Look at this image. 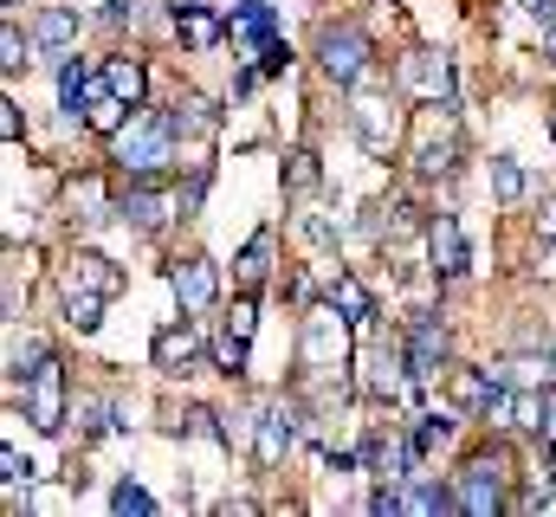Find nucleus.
Returning <instances> with one entry per match:
<instances>
[{
	"instance_id": "1",
	"label": "nucleus",
	"mask_w": 556,
	"mask_h": 517,
	"mask_svg": "<svg viewBox=\"0 0 556 517\" xmlns=\"http://www.w3.org/2000/svg\"><path fill=\"white\" fill-rule=\"evenodd\" d=\"M175 142H181V136L168 129V111L155 117V111H142L137 104V117L111 136V162H117L130 181H142V175H162V168L175 162Z\"/></svg>"
},
{
	"instance_id": "2",
	"label": "nucleus",
	"mask_w": 556,
	"mask_h": 517,
	"mask_svg": "<svg viewBox=\"0 0 556 517\" xmlns=\"http://www.w3.org/2000/svg\"><path fill=\"white\" fill-rule=\"evenodd\" d=\"M350 363V317L337 304H317L304 317V343H298V369L304 376H343Z\"/></svg>"
},
{
	"instance_id": "3",
	"label": "nucleus",
	"mask_w": 556,
	"mask_h": 517,
	"mask_svg": "<svg viewBox=\"0 0 556 517\" xmlns=\"http://www.w3.org/2000/svg\"><path fill=\"white\" fill-rule=\"evenodd\" d=\"M369 59H376V46H369V33L363 26H350V20H337V26H324L317 33V65H324V78L330 85H363V72H369Z\"/></svg>"
},
{
	"instance_id": "4",
	"label": "nucleus",
	"mask_w": 556,
	"mask_h": 517,
	"mask_svg": "<svg viewBox=\"0 0 556 517\" xmlns=\"http://www.w3.org/2000/svg\"><path fill=\"white\" fill-rule=\"evenodd\" d=\"M505 479H511V466H505V453H479V459H466L459 466V512L466 517H492L505 512L511 499H505Z\"/></svg>"
},
{
	"instance_id": "5",
	"label": "nucleus",
	"mask_w": 556,
	"mask_h": 517,
	"mask_svg": "<svg viewBox=\"0 0 556 517\" xmlns=\"http://www.w3.org/2000/svg\"><path fill=\"white\" fill-rule=\"evenodd\" d=\"M459 149H466V136L453 124V104L427 98V117H420V136H415V168L420 175H446L459 162Z\"/></svg>"
},
{
	"instance_id": "6",
	"label": "nucleus",
	"mask_w": 556,
	"mask_h": 517,
	"mask_svg": "<svg viewBox=\"0 0 556 517\" xmlns=\"http://www.w3.org/2000/svg\"><path fill=\"white\" fill-rule=\"evenodd\" d=\"M26 420L39 427V433H59L72 414H65V363L59 356H33V376H26Z\"/></svg>"
},
{
	"instance_id": "7",
	"label": "nucleus",
	"mask_w": 556,
	"mask_h": 517,
	"mask_svg": "<svg viewBox=\"0 0 556 517\" xmlns=\"http://www.w3.org/2000/svg\"><path fill=\"white\" fill-rule=\"evenodd\" d=\"M253 324H260V298H253V291H240V298H233V311H227V324H220V337H214V369H220V376H240V369H247Z\"/></svg>"
},
{
	"instance_id": "8",
	"label": "nucleus",
	"mask_w": 556,
	"mask_h": 517,
	"mask_svg": "<svg viewBox=\"0 0 556 517\" xmlns=\"http://www.w3.org/2000/svg\"><path fill=\"white\" fill-rule=\"evenodd\" d=\"M291 446H298V401H266L260 420H253V459L278 466Z\"/></svg>"
},
{
	"instance_id": "9",
	"label": "nucleus",
	"mask_w": 556,
	"mask_h": 517,
	"mask_svg": "<svg viewBox=\"0 0 556 517\" xmlns=\"http://www.w3.org/2000/svg\"><path fill=\"white\" fill-rule=\"evenodd\" d=\"M168 285H175V298H181L188 317L214 311V298H220V272H214V258H201V253L175 258V265H168Z\"/></svg>"
},
{
	"instance_id": "10",
	"label": "nucleus",
	"mask_w": 556,
	"mask_h": 517,
	"mask_svg": "<svg viewBox=\"0 0 556 517\" xmlns=\"http://www.w3.org/2000/svg\"><path fill=\"white\" fill-rule=\"evenodd\" d=\"M363 369H369L363 388H369L376 401H395L402 388L415 382V376H408V350H402V343H369V350H363Z\"/></svg>"
},
{
	"instance_id": "11",
	"label": "nucleus",
	"mask_w": 556,
	"mask_h": 517,
	"mask_svg": "<svg viewBox=\"0 0 556 517\" xmlns=\"http://www.w3.org/2000/svg\"><path fill=\"white\" fill-rule=\"evenodd\" d=\"M402 350H408V376L415 382H440V369H446V324L440 317H415Z\"/></svg>"
},
{
	"instance_id": "12",
	"label": "nucleus",
	"mask_w": 556,
	"mask_h": 517,
	"mask_svg": "<svg viewBox=\"0 0 556 517\" xmlns=\"http://www.w3.org/2000/svg\"><path fill=\"white\" fill-rule=\"evenodd\" d=\"M168 214H181V201H168L162 188H155V175H142V181H130V194L117 201V220H130L137 234H155Z\"/></svg>"
},
{
	"instance_id": "13",
	"label": "nucleus",
	"mask_w": 556,
	"mask_h": 517,
	"mask_svg": "<svg viewBox=\"0 0 556 517\" xmlns=\"http://www.w3.org/2000/svg\"><path fill=\"white\" fill-rule=\"evenodd\" d=\"M350 124H356V142H363L369 155H389V149H395V136H402V117H395V104H389V98H363V104L350 111Z\"/></svg>"
},
{
	"instance_id": "14",
	"label": "nucleus",
	"mask_w": 556,
	"mask_h": 517,
	"mask_svg": "<svg viewBox=\"0 0 556 517\" xmlns=\"http://www.w3.org/2000/svg\"><path fill=\"white\" fill-rule=\"evenodd\" d=\"M427 253H433V272H440V278H459V272L472 265L466 234H459V220H453V214H440V220L427 227Z\"/></svg>"
},
{
	"instance_id": "15",
	"label": "nucleus",
	"mask_w": 556,
	"mask_h": 517,
	"mask_svg": "<svg viewBox=\"0 0 556 517\" xmlns=\"http://www.w3.org/2000/svg\"><path fill=\"white\" fill-rule=\"evenodd\" d=\"M149 356H155V369H194V363H201V337H194V324L181 317V324H168V330H155V343H149Z\"/></svg>"
},
{
	"instance_id": "16",
	"label": "nucleus",
	"mask_w": 556,
	"mask_h": 517,
	"mask_svg": "<svg viewBox=\"0 0 556 517\" xmlns=\"http://www.w3.org/2000/svg\"><path fill=\"white\" fill-rule=\"evenodd\" d=\"M402 85L420 98H453V65L440 52H415V59H402Z\"/></svg>"
},
{
	"instance_id": "17",
	"label": "nucleus",
	"mask_w": 556,
	"mask_h": 517,
	"mask_svg": "<svg viewBox=\"0 0 556 517\" xmlns=\"http://www.w3.org/2000/svg\"><path fill=\"white\" fill-rule=\"evenodd\" d=\"M227 33H233V46L260 52V46H273V39H278V13L266 7V0H247V7L227 20Z\"/></svg>"
},
{
	"instance_id": "18",
	"label": "nucleus",
	"mask_w": 556,
	"mask_h": 517,
	"mask_svg": "<svg viewBox=\"0 0 556 517\" xmlns=\"http://www.w3.org/2000/svg\"><path fill=\"white\" fill-rule=\"evenodd\" d=\"M65 291H104V298H117V291H124V272L104 253H78L72 272H65Z\"/></svg>"
},
{
	"instance_id": "19",
	"label": "nucleus",
	"mask_w": 556,
	"mask_h": 517,
	"mask_svg": "<svg viewBox=\"0 0 556 517\" xmlns=\"http://www.w3.org/2000/svg\"><path fill=\"white\" fill-rule=\"evenodd\" d=\"M33 46H39L46 59H65V52L78 46V13H72V7H46L39 26H33Z\"/></svg>"
},
{
	"instance_id": "20",
	"label": "nucleus",
	"mask_w": 556,
	"mask_h": 517,
	"mask_svg": "<svg viewBox=\"0 0 556 517\" xmlns=\"http://www.w3.org/2000/svg\"><path fill=\"white\" fill-rule=\"evenodd\" d=\"M168 129H175V136H214V129H220V111H214L201 91H181V98L168 104Z\"/></svg>"
},
{
	"instance_id": "21",
	"label": "nucleus",
	"mask_w": 556,
	"mask_h": 517,
	"mask_svg": "<svg viewBox=\"0 0 556 517\" xmlns=\"http://www.w3.org/2000/svg\"><path fill=\"white\" fill-rule=\"evenodd\" d=\"M98 91H104V72H91L85 59H65V72H59V104L78 117V111H85Z\"/></svg>"
},
{
	"instance_id": "22",
	"label": "nucleus",
	"mask_w": 556,
	"mask_h": 517,
	"mask_svg": "<svg viewBox=\"0 0 556 517\" xmlns=\"http://www.w3.org/2000/svg\"><path fill=\"white\" fill-rule=\"evenodd\" d=\"M65 207H72V220H111V201H104V175H72L65 181Z\"/></svg>"
},
{
	"instance_id": "23",
	"label": "nucleus",
	"mask_w": 556,
	"mask_h": 517,
	"mask_svg": "<svg viewBox=\"0 0 556 517\" xmlns=\"http://www.w3.org/2000/svg\"><path fill=\"white\" fill-rule=\"evenodd\" d=\"M551 356H505V363H492L485 376H492V388H544L551 382Z\"/></svg>"
},
{
	"instance_id": "24",
	"label": "nucleus",
	"mask_w": 556,
	"mask_h": 517,
	"mask_svg": "<svg viewBox=\"0 0 556 517\" xmlns=\"http://www.w3.org/2000/svg\"><path fill=\"white\" fill-rule=\"evenodd\" d=\"M330 304H337L350 324H369V317H376V298H369V285H363L356 272H337V278H330Z\"/></svg>"
},
{
	"instance_id": "25",
	"label": "nucleus",
	"mask_w": 556,
	"mask_h": 517,
	"mask_svg": "<svg viewBox=\"0 0 556 517\" xmlns=\"http://www.w3.org/2000/svg\"><path fill=\"white\" fill-rule=\"evenodd\" d=\"M104 85H111L124 104H142V98H149V65H142V59H104Z\"/></svg>"
},
{
	"instance_id": "26",
	"label": "nucleus",
	"mask_w": 556,
	"mask_h": 517,
	"mask_svg": "<svg viewBox=\"0 0 556 517\" xmlns=\"http://www.w3.org/2000/svg\"><path fill=\"white\" fill-rule=\"evenodd\" d=\"M446 394H453L459 414H485V401H492V376H485V369H453V376H446Z\"/></svg>"
},
{
	"instance_id": "27",
	"label": "nucleus",
	"mask_w": 556,
	"mask_h": 517,
	"mask_svg": "<svg viewBox=\"0 0 556 517\" xmlns=\"http://www.w3.org/2000/svg\"><path fill=\"white\" fill-rule=\"evenodd\" d=\"M130 117H137V104H124V98H117L111 85H104V91H98V98L85 104V124L98 129V136H117V129L130 124Z\"/></svg>"
},
{
	"instance_id": "28",
	"label": "nucleus",
	"mask_w": 556,
	"mask_h": 517,
	"mask_svg": "<svg viewBox=\"0 0 556 517\" xmlns=\"http://www.w3.org/2000/svg\"><path fill=\"white\" fill-rule=\"evenodd\" d=\"M233 272H240V285H247V291H260V285H266V272H273V227H260V234L247 240V253L233 258Z\"/></svg>"
},
{
	"instance_id": "29",
	"label": "nucleus",
	"mask_w": 556,
	"mask_h": 517,
	"mask_svg": "<svg viewBox=\"0 0 556 517\" xmlns=\"http://www.w3.org/2000/svg\"><path fill=\"white\" fill-rule=\"evenodd\" d=\"M175 26H181V39H188V46H194V52H201V46H214V39H220V20H214V13H207V7H201V0H194V7H188V13H175Z\"/></svg>"
},
{
	"instance_id": "30",
	"label": "nucleus",
	"mask_w": 556,
	"mask_h": 517,
	"mask_svg": "<svg viewBox=\"0 0 556 517\" xmlns=\"http://www.w3.org/2000/svg\"><path fill=\"white\" fill-rule=\"evenodd\" d=\"M104 304H111L104 291H65V324H72V330H98V324H104V317H98Z\"/></svg>"
},
{
	"instance_id": "31",
	"label": "nucleus",
	"mask_w": 556,
	"mask_h": 517,
	"mask_svg": "<svg viewBox=\"0 0 556 517\" xmlns=\"http://www.w3.org/2000/svg\"><path fill=\"white\" fill-rule=\"evenodd\" d=\"M317 181H324L317 155H311V149H291V155H285V188H291V194H311Z\"/></svg>"
},
{
	"instance_id": "32",
	"label": "nucleus",
	"mask_w": 556,
	"mask_h": 517,
	"mask_svg": "<svg viewBox=\"0 0 556 517\" xmlns=\"http://www.w3.org/2000/svg\"><path fill=\"white\" fill-rule=\"evenodd\" d=\"M453 427H459V420H453L446 407H440V414H427V420L415 427V453H420V459H427V453H440V446L453 440Z\"/></svg>"
},
{
	"instance_id": "33",
	"label": "nucleus",
	"mask_w": 556,
	"mask_h": 517,
	"mask_svg": "<svg viewBox=\"0 0 556 517\" xmlns=\"http://www.w3.org/2000/svg\"><path fill=\"white\" fill-rule=\"evenodd\" d=\"M492 194H498V201H518V194H525V168H518L511 155L492 162Z\"/></svg>"
},
{
	"instance_id": "34",
	"label": "nucleus",
	"mask_w": 556,
	"mask_h": 517,
	"mask_svg": "<svg viewBox=\"0 0 556 517\" xmlns=\"http://www.w3.org/2000/svg\"><path fill=\"white\" fill-rule=\"evenodd\" d=\"M111 512H117V517H130V512H137V517H149V512H155V499L142 492L137 479H124V486L111 492Z\"/></svg>"
},
{
	"instance_id": "35",
	"label": "nucleus",
	"mask_w": 556,
	"mask_h": 517,
	"mask_svg": "<svg viewBox=\"0 0 556 517\" xmlns=\"http://www.w3.org/2000/svg\"><path fill=\"white\" fill-rule=\"evenodd\" d=\"M20 65H26V39H20V26L7 20V26H0V72H20Z\"/></svg>"
},
{
	"instance_id": "36",
	"label": "nucleus",
	"mask_w": 556,
	"mask_h": 517,
	"mask_svg": "<svg viewBox=\"0 0 556 517\" xmlns=\"http://www.w3.org/2000/svg\"><path fill=\"white\" fill-rule=\"evenodd\" d=\"M253 65H260L266 78H273V72H285V65H291V46H285V39H273V46H260V52H253Z\"/></svg>"
},
{
	"instance_id": "37",
	"label": "nucleus",
	"mask_w": 556,
	"mask_h": 517,
	"mask_svg": "<svg viewBox=\"0 0 556 517\" xmlns=\"http://www.w3.org/2000/svg\"><path fill=\"white\" fill-rule=\"evenodd\" d=\"M142 7H149V0H111V7H104V26H137Z\"/></svg>"
},
{
	"instance_id": "38",
	"label": "nucleus",
	"mask_w": 556,
	"mask_h": 517,
	"mask_svg": "<svg viewBox=\"0 0 556 517\" xmlns=\"http://www.w3.org/2000/svg\"><path fill=\"white\" fill-rule=\"evenodd\" d=\"M201 194H207V168H194V175H188V188H181V214H194V207H201Z\"/></svg>"
},
{
	"instance_id": "39",
	"label": "nucleus",
	"mask_w": 556,
	"mask_h": 517,
	"mask_svg": "<svg viewBox=\"0 0 556 517\" xmlns=\"http://www.w3.org/2000/svg\"><path fill=\"white\" fill-rule=\"evenodd\" d=\"M304 240H311V247H337V227H330L324 214H311V220H304Z\"/></svg>"
},
{
	"instance_id": "40",
	"label": "nucleus",
	"mask_w": 556,
	"mask_h": 517,
	"mask_svg": "<svg viewBox=\"0 0 556 517\" xmlns=\"http://www.w3.org/2000/svg\"><path fill=\"white\" fill-rule=\"evenodd\" d=\"M0 479H7V486H20V479H33V466H26V459L7 446V453H0Z\"/></svg>"
},
{
	"instance_id": "41",
	"label": "nucleus",
	"mask_w": 556,
	"mask_h": 517,
	"mask_svg": "<svg viewBox=\"0 0 556 517\" xmlns=\"http://www.w3.org/2000/svg\"><path fill=\"white\" fill-rule=\"evenodd\" d=\"M538 433L556 446V382H544V420H538Z\"/></svg>"
},
{
	"instance_id": "42",
	"label": "nucleus",
	"mask_w": 556,
	"mask_h": 517,
	"mask_svg": "<svg viewBox=\"0 0 556 517\" xmlns=\"http://www.w3.org/2000/svg\"><path fill=\"white\" fill-rule=\"evenodd\" d=\"M188 433H201V440H227V433L214 427V414H207V407H194V414H188Z\"/></svg>"
},
{
	"instance_id": "43",
	"label": "nucleus",
	"mask_w": 556,
	"mask_h": 517,
	"mask_svg": "<svg viewBox=\"0 0 556 517\" xmlns=\"http://www.w3.org/2000/svg\"><path fill=\"white\" fill-rule=\"evenodd\" d=\"M0 136L20 142V104H13V98H0Z\"/></svg>"
},
{
	"instance_id": "44",
	"label": "nucleus",
	"mask_w": 556,
	"mask_h": 517,
	"mask_svg": "<svg viewBox=\"0 0 556 517\" xmlns=\"http://www.w3.org/2000/svg\"><path fill=\"white\" fill-rule=\"evenodd\" d=\"M538 234H544V240H556V201H544V214H538Z\"/></svg>"
},
{
	"instance_id": "45",
	"label": "nucleus",
	"mask_w": 556,
	"mask_h": 517,
	"mask_svg": "<svg viewBox=\"0 0 556 517\" xmlns=\"http://www.w3.org/2000/svg\"><path fill=\"white\" fill-rule=\"evenodd\" d=\"M531 13H538L544 26H556V0H531Z\"/></svg>"
},
{
	"instance_id": "46",
	"label": "nucleus",
	"mask_w": 556,
	"mask_h": 517,
	"mask_svg": "<svg viewBox=\"0 0 556 517\" xmlns=\"http://www.w3.org/2000/svg\"><path fill=\"white\" fill-rule=\"evenodd\" d=\"M544 52H551V65H556V26H551V33H544Z\"/></svg>"
},
{
	"instance_id": "47",
	"label": "nucleus",
	"mask_w": 556,
	"mask_h": 517,
	"mask_svg": "<svg viewBox=\"0 0 556 517\" xmlns=\"http://www.w3.org/2000/svg\"><path fill=\"white\" fill-rule=\"evenodd\" d=\"M551 363H556V337H551Z\"/></svg>"
},
{
	"instance_id": "48",
	"label": "nucleus",
	"mask_w": 556,
	"mask_h": 517,
	"mask_svg": "<svg viewBox=\"0 0 556 517\" xmlns=\"http://www.w3.org/2000/svg\"><path fill=\"white\" fill-rule=\"evenodd\" d=\"M7 7H20V0H7Z\"/></svg>"
},
{
	"instance_id": "49",
	"label": "nucleus",
	"mask_w": 556,
	"mask_h": 517,
	"mask_svg": "<svg viewBox=\"0 0 556 517\" xmlns=\"http://www.w3.org/2000/svg\"><path fill=\"white\" fill-rule=\"evenodd\" d=\"M551 459H556V446H551Z\"/></svg>"
}]
</instances>
